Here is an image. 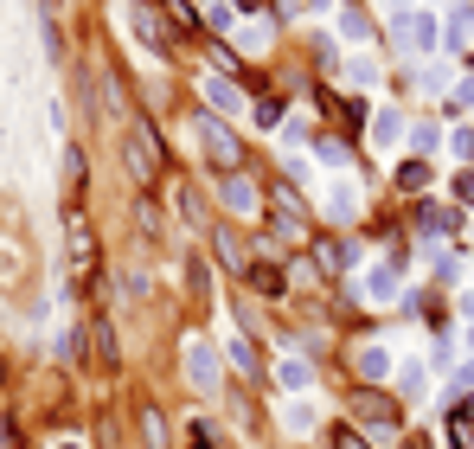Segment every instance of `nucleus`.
I'll use <instances>...</instances> for the list:
<instances>
[{
  "mask_svg": "<svg viewBox=\"0 0 474 449\" xmlns=\"http://www.w3.org/2000/svg\"><path fill=\"white\" fill-rule=\"evenodd\" d=\"M58 360H65V366H77V360H83V328H71V334L58 340Z\"/></svg>",
  "mask_w": 474,
  "mask_h": 449,
  "instance_id": "c9c22d12",
  "label": "nucleus"
},
{
  "mask_svg": "<svg viewBox=\"0 0 474 449\" xmlns=\"http://www.w3.org/2000/svg\"><path fill=\"white\" fill-rule=\"evenodd\" d=\"M346 84L372 90V84H378V65H372V58H353V65H346Z\"/></svg>",
  "mask_w": 474,
  "mask_h": 449,
  "instance_id": "72a5a7b5",
  "label": "nucleus"
},
{
  "mask_svg": "<svg viewBox=\"0 0 474 449\" xmlns=\"http://www.w3.org/2000/svg\"><path fill=\"white\" fill-rule=\"evenodd\" d=\"M333 449H372V443H366V437H359L353 424H340V430H333Z\"/></svg>",
  "mask_w": 474,
  "mask_h": 449,
  "instance_id": "4c0bfd02",
  "label": "nucleus"
},
{
  "mask_svg": "<svg viewBox=\"0 0 474 449\" xmlns=\"http://www.w3.org/2000/svg\"><path fill=\"white\" fill-rule=\"evenodd\" d=\"M192 142H199V154H206V161H212L218 174H237V167H244V148H237V135H231V128L218 122V116H206V110H199V122H192Z\"/></svg>",
  "mask_w": 474,
  "mask_h": 449,
  "instance_id": "f03ea898",
  "label": "nucleus"
},
{
  "mask_svg": "<svg viewBox=\"0 0 474 449\" xmlns=\"http://www.w3.org/2000/svg\"><path fill=\"white\" fill-rule=\"evenodd\" d=\"M122 161H128V174L142 180V187L160 174V135H154V122H142V116H135V122L122 128Z\"/></svg>",
  "mask_w": 474,
  "mask_h": 449,
  "instance_id": "7ed1b4c3",
  "label": "nucleus"
},
{
  "mask_svg": "<svg viewBox=\"0 0 474 449\" xmlns=\"http://www.w3.org/2000/svg\"><path fill=\"white\" fill-rule=\"evenodd\" d=\"M199 7H218V0H199Z\"/></svg>",
  "mask_w": 474,
  "mask_h": 449,
  "instance_id": "c03bdc74",
  "label": "nucleus"
},
{
  "mask_svg": "<svg viewBox=\"0 0 474 449\" xmlns=\"http://www.w3.org/2000/svg\"><path fill=\"white\" fill-rule=\"evenodd\" d=\"M250 289H263V296H289V270H283V263H250Z\"/></svg>",
  "mask_w": 474,
  "mask_h": 449,
  "instance_id": "412c9836",
  "label": "nucleus"
},
{
  "mask_svg": "<svg viewBox=\"0 0 474 449\" xmlns=\"http://www.w3.org/2000/svg\"><path fill=\"white\" fill-rule=\"evenodd\" d=\"M218 257H225V270H237V276L250 270V263H244V244H237L231 231H218Z\"/></svg>",
  "mask_w": 474,
  "mask_h": 449,
  "instance_id": "7c9ffc66",
  "label": "nucleus"
},
{
  "mask_svg": "<svg viewBox=\"0 0 474 449\" xmlns=\"http://www.w3.org/2000/svg\"><path fill=\"white\" fill-rule=\"evenodd\" d=\"M398 296H404V263L398 257L372 263V270H366V302H398Z\"/></svg>",
  "mask_w": 474,
  "mask_h": 449,
  "instance_id": "f8f14e48",
  "label": "nucleus"
},
{
  "mask_svg": "<svg viewBox=\"0 0 474 449\" xmlns=\"http://www.w3.org/2000/svg\"><path fill=\"white\" fill-rule=\"evenodd\" d=\"M423 263H430V276H436V283H462V257H455V251L423 244Z\"/></svg>",
  "mask_w": 474,
  "mask_h": 449,
  "instance_id": "4be33fe9",
  "label": "nucleus"
},
{
  "mask_svg": "<svg viewBox=\"0 0 474 449\" xmlns=\"http://www.w3.org/2000/svg\"><path fill=\"white\" fill-rule=\"evenodd\" d=\"M250 116H257L263 128H283V103H250Z\"/></svg>",
  "mask_w": 474,
  "mask_h": 449,
  "instance_id": "e433bc0d",
  "label": "nucleus"
},
{
  "mask_svg": "<svg viewBox=\"0 0 474 449\" xmlns=\"http://www.w3.org/2000/svg\"><path fill=\"white\" fill-rule=\"evenodd\" d=\"M65 244H71V263H77V270H90V263H97V231L83 225V213H77V205L65 213Z\"/></svg>",
  "mask_w": 474,
  "mask_h": 449,
  "instance_id": "4468645a",
  "label": "nucleus"
},
{
  "mask_svg": "<svg viewBox=\"0 0 474 449\" xmlns=\"http://www.w3.org/2000/svg\"><path fill=\"white\" fill-rule=\"evenodd\" d=\"M321 213L333 219V225H359V213H366V199H359V187H353V180L340 174V180H333V187H327V199H321Z\"/></svg>",
  "mask_w": 474,
  "mask_h": 449,
  "instance_id": "9d476101",
  "label": "nucleus"
},
{
  "mask_svg": "<svg viewBox=\"0 0 474 449\" xmlns=\"http://www.w3.org/2000/svg\"><path fill=\"white\" fill-rule=\"evenodd\" d=\"M51 449H83V437H58V443H51Z\"/></svg>",
  "mask_w": 474,
  "mask_h": 449,
  "instance_id": "79ce46f5",
  "label": "nucleus"
},
{
  "mask_svg": "<svg viewBox=\"0 0 474 449\" xmlns=\"http://www.w3.org/2000/svg\"><path fill=\"white\" fill-rule=\"evenodd\" d=\"M315 154H321L327 167H340V174H346V161H353V154H346V142H333V135H321V142H315Z\"/></svg>",
  "mask_w": 474,
  "mask_h": 449,
  "instance_id": "473e14b6",
  "label": "nucleus"
},
{
  "mask_svg": "<svg viewBox=\"0 0 474 449\" xmlns=\"http://www.w3.org/2000/svg\"><path fill=\"white\" fill-rule=\"evenodd\" d=\"M276 385H283V399H301V391L315 385V366L301 353H276Z\"/></svg>",
  "mask_w": 474,
  "mask_h": 449,
  "instance_id": "dca6fc26",
  "label": "nucleus"
},
{
  "mask_svg": "<svg viewBox=\"0 0 474 449\" xmlns=\"http://www.w3.org/2000/svg\"><path fill=\"white\" fill-rule=\"evenodd\" d=\"M333 26H340V39H346V45H366V39H372V19L359 13V7H346V0L333 7Z\"/></svg>",
  "mask_w": 474,
  "mask_h": 449,
  "instance_id": "aec40b11",
  "label": "nucleus"
},
{
  "mask_svg": "<svg viewBox=\"0 0 474 449\" xmlns=\"http://www.w3.org/2000/svg\"><path fill=\"white\" fill-rule=\"evenodd\" d=\"M116 26H122L128 39H142V51H148L154 65H167V51H174V45H167V33H160V19H154V13L142 7V0H116Z\"/></svg>",
  "mask_w": 474,
  "mask_h": 449,
  "instance_id": "39448f33",
  "label": "nucleus"
},
{
  "mask_svg": "<svg viewBox=\"0 0 474 449\" xmlns=\"http://www.w3.org/2000/svg\"><path fill=\"white\" fill-rule=\"evenodd\" d=\"M116 283H122V296H135V302L148 296V270H142V263H122V276H116Z\"/></svg>",
  "mask_w": 474,
  "mask_h": 449,
  "instance_id": "c756f323",
  "label": "nucleus"
},
{
  "mask_svg": "<svg viewBox=\"0 0 474 449\" xmlns=\"http://www.w3.org/2000/svg\"><path fill=\"white\" fill-rule=\"evenodd\" d=\"M315 257H321V270H327V276H353V270H366V263H359V244H353V237H333V244H321Z\"/></svg>",
  "mask_w": 474,
  "mask_h": 449,
  "instance_id": "f3484780",
  "label": "nucleus"
},
{
  "mask_svg": "<svg viewBox=\"0 0 474 449\" xmlns=\"http://www.w3.org/2000/svg\"><path fill=\"white\" fill-rule=\"evenodd\" d=\"M135 417H142V443H148V449H167V417H160L154 405H142Z\"/></svg>",
  "mask_w": 474,
  "mask_h": 449,
  "instance_id": "bb28decb",
  "label": "nucleus"
},
{
  "mask_svg": "<svg viewBox=\"0 0 474 449\" xmlns=\"http://www.w3.org/2000/svg\"><path fill=\"white\" fill-rule=\"evenodd\" d=\"M398 391H404V399H423V391H430V366L423 360H404L398 366Z\"/></svg>",
  "mask_w": 474,
  "mask_h": 449,
  "instance_id": "393cba45",
  "label": "nucleus"
},
{
  "mask_svg": "<svg viewBox=\"0 0 474 449\" xmlns=\"http://www.w3.org/2000/svg\"><path fill=\"white\" fill-rule=\"evenodd\" d=\"M192 449H212V437H206V424H192Z\"/></svg>",
  "mask_w": 474,
  "mask_h": 449,
  "instance_id": "a19ab883",
  "label": "nucleus"
},
{
  "mask_svg": "<svg viewBox=\"0 0 474 449\" xmlns=\"http://www.w3.org/2000/svg\"><path fill=\"white\" fill-rule=\"evenodd\" d=\"M468 360H474V321H468Z\"/></svg>",
  "mask_w": 474,
  "mask_h": 449,
  "instance_id": "37998d69",
  "label": "nucleus"
},
{
  "mask_svg": "<svg viewBox=\"0 0 474 449\" xmlns=\"http://www.w3.org/2000/svg\"><path fill=\"white\" fill-rule=\"evenodd\" d=\"M392 45L404 51V58H430V51L442 45L436 13H430V7H404V13H392Z\"/></svg>",
  "mask_w": 474,
  "mask_h": 449,
  "instance_id": "f257e3e1",
  "label": "nucleus"
},
{
  "mask_svg": "<svg viewBox=\"0 0 474 449\" xmlns=\"http://www.w3.org/2000/svg\"><path fill=\"white\" fill-rule=\"evenodd\" d=\"M269 213H276V237H289V244H301V237H308V219H301V199L283 187L269 199Z\"/></svg>",
  "mask_w": 474,
  "mask_h": 449,
  "instance_id": "ddd939ff",
  "label": "nucleus"
},
{
  "mask_svg": "<svg viewBox=\"0 0 474 449\" xmlns=\"http://www.w3.org/2000/svg\"><path fill=\"white\" fill-rule=\"evenodd\" d=\"M199 97H206V116H218V122H231V116L250 110L244 84H237V77H225V71H206V77H199Z\"/></svg>",
  "mask_w": 474,
  "mask_h": 449,
  "instance_id": "423d86ee",
  "label": "nucleus"
},
{
  "mask_svg": "<svg viewBox=\"0 0 474 449\" xmlns=\"http://www.w3.org/2000/svg\"><path fill=\"white\" fill-rule=\"evenodd\" d=\"M174 213H180L186 225H199V219H206V205H199V193H192L186 180H180V187H174Z\"/></svg>",
  "mask_w": 474,
  "mask_h": 449,
  "instance_id": "cd10ccee",
  "label": "nucleus"
},
{
  "mask_svg": "<svg viewBox=\"0 0 474 449\" xmlns=\"http://www.w3.org/2000/svg\"><path fill=\"white\" fill-rule=\"evenodd\" d=\"M180 366H186V385H192V391H206V399L218 391V379H225V373H218V366H225V353H218L206 334H186V347H180Z\"/></svg>",
  "mask_w": 474,
  "mask_h": 449,
  "instance_id": "20e7f679",
  "label": "nucleus"
},
{
  "mask_svg": "<svg viewBox=\"0 0 474 449\" xmlns=\"http://www.w3.org/2000/svg\"><path fill=\"white\" fill-rule=\"evenodd\" d=\"M353 417H359V424H366L372 437H392V443H398V405L385 399V391H372V385H366V391H353Z\"/></svg>",
  "mask_w": 474,
  "mask_h": 449,
  "instance_id": "6e6552de",
  "label": "nucleus"
},
{
  "mask_svg": "<svg viewBox=\"0 0 474 449\" xmlns=\"http://www.w3.org/2000/svg\"><path fill=\"white\" fill-rule=\"evenodd\" d=\"M58 161H65V167H58V174H65V199L77 205V193H83V180H90V167H83V148H65Z\"/></svg>",
  "mask_w": 474,
  "mask_h": 449,
  "instance_id": "5701e85b",
  "label": "nucleus"
},
{
  "mask_svg": "<svg viewBox=\"0 0 474 449\" xmlns=\"http://www.w3.org/2000/svg\"><path fill=\"white\" fill-rule=\"evenodd\" d=\"M353 366H359V379H366V385H385V379L398 373V360H392V347H385V340H366Z\"/></svg>",
  "mask_w": 474,
  "mask_h": 449,
  "instance_id": "2eb2a0df",
  "label": "nucleus"
},
{
  "mask_svg": "<svg viewBox=\"0 0 474 449\" xmlns=\"http://www.w3.org/2000/svg\"><path fill=\"white\" fill-rule=\"evenodd\" d=\"M398 187H404V193H423V187H430V161H404V167H398Z\"/></svg>",
  "mask_w": 474,
  "mask_h": 449,
  "instance_id": "c85d7f7f",
  "label": "nucleus"
},
{
  "mask_svg": "<svg viewBox=\"0 0 474 449\" xmlns=\"http://www.w3.org/2000/svg\"><path fill=\"white\" fill-rule=\"evenodd\" d=\"M404 135H410V116L398 110V103L372 110V148H378V154H398V148H404Z\"/></svg>",
  "mask_w": 474,
  "mask_h": 449,
  "instance_id": "9b49d317",
  "label": "nucleus"
},
{
  "mask_svg": "<svg viewBox=\"0 0 474 449\" xmlns=\"http://www.w3.org/2000/svg\"><path fill=\"white\" fill-rule=\"evenodd\" d=\"M455 385H474V360H462V366H455Z\"/></svg>",
  "mask_w": 474,
  "mask_h": 449,
  "instance_id": "ea45409f",
  "label": "nucleus"
},
{
  "mask_svg": "<svg viewBox=\"0 0 474 449\" xmlns=\"http://www.w3.org/2000/svg\"><path fill=\"white\" fill-rule=\"evenodd\" d=\"M315 424H321V405L308 399V391H301V399H289V405H283V430H289V437H308Z\"/></svg>",
  "mask_w": 474,
  "mask_h": 449,
  "instance_id": "6ab92c4d",
  "label": "nucleus"
},
{
  "mask_svg": "<svg viewBox=\"0 0 474 449\" xmlns=\"http://www.w3.org/2000/svg\"><path fill=\"white\" fill-rule=\"evenodd\" d=\"M244 51H257V58H263V51H269V26H237V33H231Z\"/></svg>",
  "mask_w": 474,
  "mask_h": 449,
  "instance_id": "2f4dec72",
  "label": "nucleus"
},
{
  "mask_svg": "<svg viewBox=\"0 0 474 449\" xmlns=\"http://www.w3.org/2000/svg\"><path fill=\"white\" fill-rule=\"evenodd\" d=\"M474 33V7H455V19H449V45H462Z\"/></svg>",
  "mask_w": 474,
  "mask_h": 449,
  "instance_id": "f704fd0d",
  "label": "nucleus"
},
{
  "mask_svg": "<svg viewBox=\"0 0 474 449\" xmlns=\"http://www.w3.org/2000/svg\"><path fill=\"white\" fill-rule=\"evenodd\" d=\"M26 263H33V257H26L19 244H7V237H0V289H19V276H26Z\"/></svg>",
  "mask_w": 474,
  "mask_h": 449,
  "instance_id": "b1692460",
  "label": "nucleus"
},
{
  "mask_svg": "<svg viewBox=\"0 0 474 449\" xmlns=\"http://www.w3.org/2000/svg\"><path fill=\"white\" fill-rule=\"evenodd\" d=\"M83 334H90L97 366H103V373H116V366H122V334H116V321H109V314H90V321H83Z\"/></svg>",
  "mask_w": 474,
  "mask_h": 449,
  "instance_id": "1a4fd4ad",
  "label": "nucleus"
},
{
  "mask_svg": "<svg viewBox=\"0 0 474 449\" xmlns=\"http://www.w3.org/2000/svg\"><path fill=\"white\" fill-rule=\"evenodd\" d=\"M218 205H225V213H237V219H263V187H257V180H250L244 167L237 174H225V180H218Z\"/></svg>",
  "mask_w": 474,
  "mask_h": 449,
  "instance_id": "0eeeda50",
  "label": "nucleus"
},
{
  "mask_svg": "<svg viewBox=\"0 0 474 449\" xmlns=\"http://www.w3.org/2000/svg\"><path fill=\"white\" fill-rule=\"evenodd\" d=\"M225 366H231L237 379H257V373H263V353H257V340H250V334H231V340H225Z\"/></svg>",
  "mask_w": 474,
  "mask_h": 449,
  "instance_id": "a211bd4d",
  "label": "nucleus"
},
{
  "mask_svg": "<svg viewBox=\"0 0 474 449\" xmlns=\"http://www.w3.org/2000/svg\"><path fill=\"white\" fill-rule=\"evenodd\" d=\"M39 39H45V58H51V65H65V33H58V13H45V7H39Z\"/></svg>",
  "mask_w": 474,
  "mask_h": 449,
  "instance_id": "a878e982",
  "label": "nucleus"
},
{
  "mask_svg": "<svg viewBox=\"0 0 474 449\" xmlns=\"http://www.w3.org/2000/svg\"><path fill=\"white\" fill-rule=\"evenodd\" d=\"M455 110H474V77H468V84L455 90Z\"/></svg>",
  "mask_w": 474,
  "mask_h": 449,
  "instance_id": "58836bf2",
  "label": "nucleus"
}]
</instances>
